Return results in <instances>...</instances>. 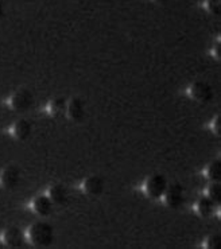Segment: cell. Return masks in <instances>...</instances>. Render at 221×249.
Returning a JSON list of instances; mask_svg holds the SVG:
<instances>
[{
  "label": "cell",
  "instance_id": "6da1fadb",
  "mask_svg": "<svg viewBox=\"0 0 221 249\" xmlns=\"http://www.w3.org/2000/svg\"><path fill=\"white\" fill-rule=\"evenodd\" d=\"M26 241L37 248L52 245L54 240V229L47 222H34L24 233Z\"/></svg>",
  "mask_w": 221,
  "mask_h": 249
},
{
  "label": "cell",
  "instance_id": "7a4b0ae2",
  "mask_svg": "<svg viewBox=\"0 0 221 249\" xmlns=\"http://www.w3.org/2000/svg\"><path fill=\"white\" fill-rule=\"evenodd\" d=\"M7 107L15 112H26L34 104V94L26 88H20L12 92L6 100Z\"/></svg>",
  "mask_w": 221,
  "mask_h": 249
},
{
  "label": "cell",
  "instance_id": "3957f363",
  "mask_svg": "<svg viewBox=\"0 0 221 249\" xmlns=\"http://www.w3.org/2000/svg\"><path fill=\"white\" fill-rule=\"evenodd\" d=\"M167 187V179L162 174L148 175L142 185L145 196L148 198H161Z\"/></svg>",
  "mask_w": 221,
  "mask_h": 249
},
{
  "label": "cell",
  "instance_id": "277c9868",
  "mask_svg": "<svg viewBox=\"0 0 221 249\" xmlns=\"http://www.w3.org/2000/svg\"><path fill=\"white\" fill-rule=\"evenodd\" d=\"M161 199L170 209L181 208L185 202V191L180 183H167L166 190L163 191Z\"/></svg>",
  "mask_w": 221,
  "mask_h": 249
},
{
  "label": "cell",
  "instance_id": "5b68a950",
  "mask_svg": "<svg viewBox=\"0 0 221 249\" xmlns=\"http://www.w3.org/2000/svg\"><path fill=\"white\" fill-rule=\"evenodd\" d=\"M187 94L194 101L201 103V104H206L213 99V89L208 82L194 81L187 87Z\"/></svg>",
  "mask_w": 221,
  "mask_h": 249
},
{
  "label": "cell",
  "instance_id": "8992f818",
  "mask_svg": "<svg viewBox=\"0 0 221 249\" xmlns=\"http://www.w3.org/2000/svg\"><path fill=\"white\" fill-rule=\"evenodd\" d=\"M20 178H22L20 168L15 164H8L0 170V189H4V190L15 189L19 185Z\"/></svg>",
  "mask_w": 221,
  "mask_h": 249
},
{
  "label": "cell",
  "instance_id": "52a82bcc",
  "mask_svg": "<svg viewBox=\"0 0 221 249\" xmlns=\"http://www.w3.org/2000/svg\"><path fill=\"white\" fill-rule=\"evenodd\" d=\"M0 243L8 247V248H20L26 243L24 233L18 226L6 228L3 232L0 233Z\"/></svg>",
  "mask_w": 221,
  "mask_h": 249
},
{
  "label": "cell",
  "instance_id": "ba28073f",
  "mask_svg": "<svg viewBox=\"0 0 221 249\" xmlns=\"http://www.w3.org/2000/svg\"><path fill=\"white\" fill-rule=\"evenodd\" d=\"M80 189L84 194L97 197L103 191H104V179L99 175H89L85 179L82 180Z\"/></svg>",
  "mask_w": 221,
  "mask_h": 249
},
{
  "label": "cell",
  "instance_id": "9c48e42d",
  "mask_svg": "<svg viewBox=\"0 0 221 249\" xmlns=\"http://www.w3.org/2000/svg\"><path fill=\"white\" fill-rule=\"evenodd\" d=\"M65 115L72 122H82L84 117H85V105H84V101L81 99H78V97H72L70 100H68Z\"/></svg>",
  "mask_w": 221,
  "mask_h": 249
},
{
  "label": "cell",
  "instance_id": "30bf717a",
  "mask_svg": "<svg viewBox=\"0 0 221 249\" xmlns=\"http://www.w3.org/2000/svg\"><path fill=\"white\" fill-rule=\"evenodd\" d=\"M29 209L35 214L45 217V215H49L52 213L53 202L49 199L46 194L45 196H37L29 202Z\"/></svg>",
  "mask_w": 221,
  "mask_h": 249
},
{
  "label": "cell",
  "instance_id": "8fae6325",
  "mask_svg": "<svg viewBox=\"0 0 221 249\" xmlns=\"http://www.w3.org/2000/svg\"><path fill=\"white\" fill-rule=\"evenodd\" d=\"M46 196L52 201L53 205H64L69 199L68 189L62 183H53L52 186H49Z\"/></svg>",
  "mask_w": 221,
  "mask_h": 249
},
{
  "label": "cell",
  "instance_id": "7c38bea8",
  "mask_svg": "<svg viewBox=\"0 0 221 249\" xmlns=\"http://www.w3.org/2000/svg\"><path fill=\"white\" fill-rule=\"evenodd\" d=\"M31 129H33V127H31L30 122L24 120V119H20V120L12 123L11 127L8 128V133L11 135L14 139L26 140L27 138H30Z\"/></svg>",
  "mask_w": 221,
  "mask_h": 249
},
{
  "label": "cell",
  "instance_id": "4fadbf2b",
  "mask_svg": "<svg viewBox=\"0 0 221 249\" xmlns=\"http://www.w3.org/2000/svg\"><path fill=\"white\" fill-rule=\"evenodd\" d=\"M66 103H68V100L64 99V97H54V99H52L46 105L47 115L52 117H59L65 115Z\"/></svg>",
  "mask_w": 221,
  "mask_h": 249
},
{
  "label": "cell",
  "instance_id": "5bb4252c",
  "mask_svg": "<svg viewBox=\"0 0 221 249\" xmlns=\"http://www.w3.org/2000/svg\"><path fill=\"white\" fill-rule=\"evenodd\" d=\"M196 212H197V214H200L201 217H209L215 213V209H216V203L208 198L206 196L203 198H200L197 202H196Z\"/></svg>",
  "mask_w": 221,
  "mask_h": 249
},
{
  "label": "cell",
  "instance_id": "9a60e30c",
  "mask_svg": "<svg viewBox=\"0 0 221 249\" xmlns=\"http://www.w3.org/2000/svg\"><path fill=\"white\" fill-rule=\"evenodd\" d=\"M204 177L210 182H220L221 178V162L217 159V160H213L212 163H209L204 170Z\"/></svg>",
  "mask_w": 221,
  "mask_h": 249
},
{
  "label": "cell",
  "instance_id": "2e32d148",
  "mask_svg": "<svg viewBox=\"0 0 221 249\" xmlns=\"http://www.w3.org/2000/svg\"><path fill=\"white\" fill-rule=\"evenodd\" d=\"M206 197L210 198L216 205L221 202V185L220 182H210V185L205 190Z\"/></svg>",
  "mask_w": 221,
  "mask_h": 249
},
{
  "label": "cell",
  "instance_id": "e0dca14e",
  "mask_svg": "<svg viewBox=\"0 0 221 249\" xmlns=\"http://www.w3.org/2000/svg\"><path fill=\"white\" fill-rule=\"evenodd\" d=\"M221 247V240L219 234H210L205 238L203 243V248L205 249H219Z\"/></svg>",
  "mask_w": 221,
  "mask_h": 249
},
{
  "label": "cell",
  "instance_id": "ac0fdd59",
  "mask_svg": "<svg viewBox=\"0 0 221 249\" xmlns=\"http://www.w3.org/2000/svg\"><path fill=\"white\" fill-rule=\"evenodd\" d=\"M204 8L205 11L209 12L212 15H220V0H205Z\"/></svg>",
  "mask_w": 221,
  "mask_h": 249
},
{
  "label": "cell",
  "instance_id": "d6986e66",
  "mask_svg": "<svg viewBox=\"0 0 221 249\" xmlns=\"http://www.w3.org/2000/svg\"><path fill=\"white\" fill-rule=\"evenodd\" d=\"M210 131L215 133V135H220V116L219 115H216L213 117V120L210 122L209 124Z\"/></svg>",
  "mask_w": 221,
  "mask_h": 249
},
{
  "label": "cell",
  "instance_id": "ffe728a7",
  "mask_svg": "<svg viewBox=\"0 0 221 249\" xmlns=\"http://www.w3.org/2000/svg\"><path fill=\"white\" fill-rule=\"evenodd\" d=\"M212 55L216 59H220V42H216L215 43V46L212 49Z\"/></svg>",
  "mask_w": 221,
  "mask_h": 249
},
{
  "label": "cell",
  "instance_id": "44dd1931",
  "mask_svg": "<svg viewBox=\"0 0 221 249\" xmlns=\"http://www.w3.org/2000/svg\"><path fill=\"white\" fill-rule=\"evenodd\" d=\"M6 15V6H4V3H3V0H0V19Z\"/></svg>",
  "mask_w": 221,
  "mask_h": 249
},
{
  "label": "cell",
  "instance_id": "7402d4cb",
  "mask_svg": "<svg viewBox=\"0 0 221 249\" xmlns=\"http://www.w3.org/2000/svg\"><path fill=\"white\" fill-rule=\"evenodd\" d=\"M154 3H158V4H165L166 1H169V0H152Z\"/></svg>",
  "mask_w": 221,
  "mask_h": 249
}]
</instances>
